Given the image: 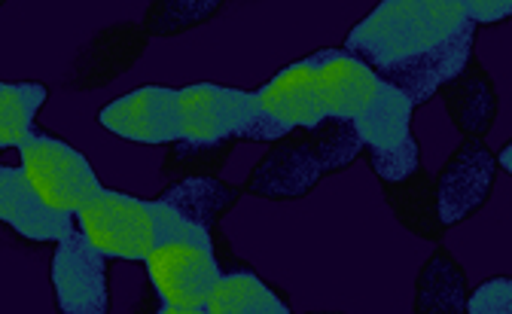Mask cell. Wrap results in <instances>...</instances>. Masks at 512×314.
Here are the masks:
<instances>
[{"label":"cell","instance_id":"cell-1","mask_svg":"<svg viewBox=\"0 0 512 314\" xmlns=\"http://www.w3.org/2000/svg\"><path fill=\"white\" fill-rule=\"evenodd\" d=\"M467 22L464 0H384L348 31L342 52L372 71L388 68L445 43Z\"/></svg>","mask_w":512,"mask_h":314},{"label":"cell","instance_id":"cell-2","mask_svg":"<svg viewBox=\"0 0 512 314\" xmlns=\"http://www.w3.org/2000/svg\"><path fill=\"white\" fill-rule=\"evenodd\" d=\"M77 232L107 260L144 263L153 247L165 241L162 205L122 190H101L74 217Z\"/></svg>","mask_w":512,"mask_h":314},{"label":"cell","instance_id":"cell-3","mask_svg":"<svg viewBox=\"0 0 512 314\" xmlns=\"http://www.w3.org/2000/svg\"><path fill=\"white\" fill-rule=\"evenodd\" d=\"M16 150L22 177L37 193V199L55 214L77 217V211L104 190L92 162L74 144L49 132H34Z\"/></svg>","mask_w":512,"mask_h":314},{"label":"cell","instance_id":"cell-4","mask_svg":"<svg viewBox=\"0 0 512 314\" xmlns=\"http://www.w3.org/2000/svg\"><path fill=\"white\" fill-rule=\"evenodd\" d=\"M180 107V141L189 144H223L241 141V135L260 119V104L247 89L192 83L177 89Z\"/></svg>","mask_w":512,"mask_h":314},{"label":"cell","instance_id":"cell-5","mask_svg":"<svg viewBox=\"0 0 512 314\" xmlns=\"http://www.w3.org/2000/svg\"><path fill=\"white\" fill-rule=\"evenodd\" d=\"M324 177H330V171L317 141L308 129H296L287 138L269 144V150L250 168L241 190L269 202H296L314 193V186Z\"/></svg>","mask_w":512,"mask_h":314},{"label":"cell","instance_id":"cell-6","mask_svg":"<svg viewBox=\"0 0 512 314\" xmlns=\"http://www.w3.org/2000/svg\"><path fill=\"white\" fill-rule=\"evenodd\" d=\"M144 269L165 308H205L223 275L214 250L192 241H162L147 254Z\"/></svg>","mask_w":512,"mask_h":314},{"label":"cell","instance_id":"cell-7","mask_svg":"<svg viewBox=\"0 0 512 314\" xmlns=\"http://www.w3.org/2000/svg\"><path fill=\"white\" fill-rule=\"evenodd\" d=\"M497 162L494 150L485 141L461 138L455 153L445 159L439 174H433V190L442 226L452 229L482 211L494 193L497 183Z\"/></svg>","mask_w":512,"mask_h":314},{"label":"cell","instance_id":"cell-8","mask_svg":"<svg viewBox=\"0 0 512 314\" xmlns=\"http://www.w3.org/2000/svg\"><path fill=\"white\" fill-rule=\"evenodd\" d=\"M52 293L58 314H110L107 257L74 229L52 250Z\"/></svg>","mask_w":512,"mask_h":314},{"label":"cell","instance_id":"cell-9","mask_svg":"<svg viewBox=\"0 0 512 314\" xmlns=\"http://www.w3.org/2000/svg\"><path fill=\"white\" fill-rule=\"evenodd\" d=\"M98 125L128 144L171 147L180 141V107L171 86H138L98 110Z\"/></svg>","mask_w":512,"mask_h":314},{"label":"cell","instance_id":"cell-10","mask_svg":"<svg viewBox=\"0 0 512 314\" xmlns=\"http://www.w3.org/2000/svg\"><path fill=\"white\" fill-rule=\"evenodd\" d=\"M473 46H476V25L467 22L445 43H439L409 61H400V65L375 68V74H378V80L400 89L412 107H424L430 98H436V92L448 80H455L467 68V61L473 58Z\"/></svg>","mask_w":512,"mask_h":314},{"label":"cell","instance_id":"cell-11","mask_svg":"<svg viewBox=\"0 0 512 314\" xmlns=\"http://www.w3.org/2000/svg\"><path fill=\"white\" fill-rule=\"evenodd\" d=\"M320 58H324V49L305 55L293 65L281 68L266 86L253 89L256 104H260V113L287 125V129H314L324 119H330L320 107L317 98V68H320Z\"/></svg>","mask_w":512,"mask_h":314},{"label":"cell","instance_id":"cell-12","mask_svg":"<svg viewBox=\"0 0 512 314\" xmlns=\"http://www.w3.org/2000/svg\"><path fill=\"white\" fill-rule=\"evenodd\" d=\"M147 31L141 25H110L98 31L77 55L68 77V89L74 92H92L110 86L116 77L132 71L141 55L147 52Z\"/></svg>","mask_w":512,"mask_h":314},{"label":"cell","instance_id":"cell-13","mask_svg":"<svg viewBox=\"0 0 512 314\" xmlns=\"http://www.w3.org/2000/svg\"><path fill=\"white\" fill-rule=\"evenodd\" d=\"M317 98L330 119L354 122L375 98L381 80L360 58L342 49H324L317 68Z\"/></svg>","mask_w":512,"mask_h":314},{"label":"cell","instance_id":"cell-14","mask_svg":"<svg viewBox=\"0 0 512 314\" xmlns=\"http://www.w3.org/2000/svg\"><path fill=\"white\" fill-rule=\"evenodd\" d=\"M436 95L442 98L445 113H448V119H452V125L458 129L461 138L485 141V135L494 129L500 98H497L494 77L482 68L476 52L467 61V68L455 80H448Z\"/></svg>","mask_w":512,"mask_h":314},{"label":"cell","instance_id":"cell-15","mask_svg":"<svg viewBox=\"0 0 512 314\" xmlns=\"http://www.w3.org/2000/svg\"><path fill=\"white\" fill-rule=\"evenodd\" d=\"M0 223L28 241H61L77 229L74 217L49 211L13 165H0Z\"/></svg>","mask_w":512,"mask_h":314},{"label":"cell","instance_id":"cell-16","mask_svg":"<svg viewBox=\"0 0 512 314\" xmlns=\"http://www.w3.org/2000/svg\"><path fill=\"white\" fill-rule=\"evenodd\" d=\"M244 196L241 186L226 183L220 177H189V180H174L156 196L162 205L177 211L186 223H192L202 232L220 229L223 217L238 205Z\"/></svg>","mask_w":512,"mask_h":314},{"label":"cell","instance_id":"cell-17","mask_svg":"<svg viewBox=\"0 0 512 314\" xmlns=\"http://www.w3.org/2000/svg\"><path fill=\"white\" fill-rule=\"evenodd\" d=\"M470 281L464 266L452 257L445 244H436L415 275L412 314H467Z\"/></svg>","mask_w":512,"mask_h":314},{"label":"cell","instance_id":"cell-18","mask_svg":"<svg viewBox=\"0 0 512 314\" xmlns=\"http://www.w3.org/2000/svg\"><path fill=\"white\" fill-rule=\"evenodd\" d=\"M381 199L403 229H409L412 235L424 241L442 244L445 226H442L439 205H436L433 174L427 168H418L412 177L400 183H381Z\"/></svg>","mask_w":512,"mask_h":314},{"label":"cell","instance_id":"cell-19","mask_svg":"<svg viewBox=\"0 0 512 314\" xmlns=\"http://www.w3.org/2000/svg\"><path fill=\"white\" fill-rule=\"evenodd\" d=\"M412 116H415V107L409 104V98L400 89H394L391 83L381 80L375 98L351 125H354L357 138L363 141V147L394 150L412 135Z\"/></svg>","mask_w":512,"mask_h":314},{"label":"cell","instance_id":"cell-20","mask_svg":"<svg viewBox=\"0 0 512 314\" xmlns=\"http://www.w3.org/2000/svg\"><path fill=\"white\" fill-rule=\"evenodd\" d=\"M208 314H293L287 299L256 272L220 275L205 302Z\"/></svg>","mask_w":512,"mask_h":314},{"label":"cell","instance_id":"cell-21","mask_svg":"<svg viewBox=\"0 0 512 314\" xmlns=\"http://www.w3.org/2000/svg\"><path fill=\"white\" fill-rule=\"evenodd\" d=\"M46 98L49 89L43 83H0V150L19 147L37 132L34 119Z\"/></svg>","mask_w":512,"mask_h":314},{"label":"cell","instance_id":"cell-22","mask_svg":"<svg viewBox=\"0 0 512 314\" xmlns=\"http://www.w3.org/2000/svg\"><path fill=\"white\" fill-rule=\"evenodd\" d=\"M238 141H223V144H189L177 141L168 147L162 159V177L165 180H189V177H220L229 156L235 153Z\"/></svg>","mask_w":512,"mask_h":314},{"label":"cell","instance_id":"cell-23","mask_svg":"<svg viewBox=\"0 0 512 314\" xmlns=\"http://www.w3.org/2000/svg\"><path fill=\"white\" fill-rule=\"evenodd\" d=\"M217 13H223V4L217 0H156L144 10L141 28L147 37H177L205 25Z\"/></svg>","mask_w":512,"mask_h":314},{"label":"cell","instance_id":"cell-24","mask_svg":"<svg viewBox=\"0 0 512 314\" xmlns=\"http://www.w3.org/2000/svg\"><path fill=\"white\" fill-rule=\"evenodd\" d=\"M308 132L317 141L320 156H324L330 174H339V171L351 168L363 156V141L357 138L354 125L345 122V119H324Z\"/></svg>","mask_w":512,"mask_h":314},{"label":"cell","instance_id":"cell-25","mask_svg":"<svg viewBox=\"0 0 512 314\" xmlns=\"http://www.w3.org/2000/svg\"><path fill=\"white\" fill-rule=\"evenodd\" d=\"M363 156L372 168V174L378 177V183H400L406 177H412L421 168V141L415 135H409L400 147L394 150H372L363 147Z\"/></svg>","mask_w":512,"mask_h":314},{"label":"cell","instance_id":"cell-26","mask_svg":"<svg viewBox=\"0 0 512 314\" xmlns=\"http://www.w3.org/2000/svg\"><path fill=\"white\" fill-rule=\"evenodd\" d=\"M467 314H512V281L506 275L470 287Z\"/></svg>","mask_w":512,"mask_h":314},{"label":"cell","instance_id":"cell-27","mask_svg":"<svg viewBox=\"0 0 512 314\" xmlns=\"http://www.w3.org/2000/svg\"><path fill=\"white\" fill-rule=\"evenodd\" d=\"M464 13L476 28L479 25H500L512 16V4L509 0H464Z\"/></svg>","mask_w":512,"mask_h":314},{"label":"cell","instance_id":"cell-28","mask_svg":"<svg viewBox=\"0 0 512 314\" xmlns=\"http://www.w3.org/2000/svg\"><path fill=\"white\" fill-rule=\"evenodd\" d=\"M293 129H287V125H281V122H275V119H269V116H263L260 113V119H256L250 129L241 135V141H256V144H275V141H281V138H287Z\"/></svg>","mask_w":512,"mask_h":314},{"label":"cell","instance_id":"cell-29","mask_svg":"<svg viewBox=\"0 0 512 314\" xmlns=\"http://www.w3.org/2000/svg\"><path fill=\"white\" fill-rule=\"evenodd\" d=\"M162 299L156 296V290L150 287V281H144V287H141V296H138V302L132 305V314H162Z\"/></svg>","mask_w":512,"mask_h":314},{"label":"cell","instance_id":"cell-30","mask_svg":"<svg viewBox=\"0 0 512 314\" xmlns=\"http://www.w3.org/2000/svg\"><path fill=\"white\" fill-rule=\"evenodd\" d=\"M509 150H512V141H506L503 147H500V153L494 156V162H497V171H503V174H509L512 168H509Z\"/></svg>","mask_w":512,"mask_h":314},{"label":"cell","instance_id":"cell-31","mask_svg":"<svg viewBox=\"0 0 512 314\" xmlns=\"http://www.w3.org/2000/svg\"><path fill=\"white\" fill-rule=\"evenodd\" d=\"M162 314H208L205 308H162Z\"/></svg>","mask_w":512,"mask_h":314},{"label":"cell","instance_id":"cell-32","mask_svg":"<svg viewBox=\"0 0 512 314\" xmlns=\"http://www.w3.org/2000/svg\"><path fill=\"white\" fill-rule=\"evenodd\" d=\"M320 314H336V311H320Z\"/></svg>","mask_w":512,"mask_h":314}]
</instances>
